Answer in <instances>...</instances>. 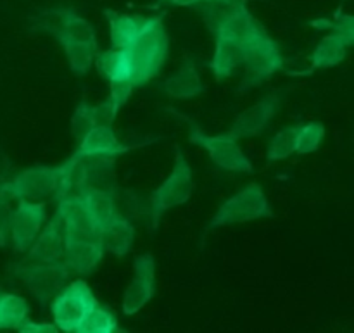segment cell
I'll return each mask as SVG.
<instances>
[{"instance_id": "4fadbf2b", "label": "cell", "mask_w": 354, "mask_h": 333, "mask_svg": "<svg viewBox=\"0 0 354 333\" xmlns=\"http://www.w3.org/2000/svg\"><path fill=\"white\" fill-rule=\"evenodd\" d=\"M57 213L64 223L68 240H95L100 238V230L76 196L57 199Z\"/></svg>"}, {"instance_id": "1f68e13d", "label": "cell", "mask_w": 354, "mask_h": 333, "mask_svg": "<svg viewBox=\"0 0 354 333\" xmlns=\"http://www.w3.org/2000/svg\"><path fill=\"white\" fill-rule=\"evenodd\" d=\"M332 33L339 35L342 40L351 47L354 41V19L349 14H337L335 21H332Z\"/></svg>"}, {"instance_id": "6da1fadb", "label": "cell", "mask_w": 354, "mask_h": 333, "mask_svg": "<svg viewBox=\"0 0 354 333\" xmlns=\"http://www.w3.org/2000/svg\"><path fill=\"white\" fill-rule=\"evenodd\" d=\"M124 50L133 64V86L145 85L161 73L169 52V40L161 16H149L144 28Z\"/></svg>"}, {"instance_id": "4dcf8cb0", "label": "cell", "mask_w": 354, "mask_h": 333, "mask_svg": "<svg viewBox=\"0 0 354 333\" xmlns=\"http://www.w3.org/2000/svg\"><path fill=\"white\" fill-rule=\"evenodd\" d=\"M92 126H95V120H93V113H92V104L82 102L78 107H76L71 120V133L73 137H75V140L80 142V138H82Z\"/></svg>"}, {"instance_id": "83f0119b", "label": "cell", "mask_w": 354, "mask_h": 333, "mask_svg": "<svg viewBox=\"0 0 354 333\" xmlns=\"http://www.w3.org/2000/svg\"><path fill=\"white\" fill-rule=\"evenodd\" d=\"M297 128H299V124H290V126H286L277 131L275 137L270 140L268 151H266V159L268 161H283V159L294 154Z\"/></svg>"}, {"instance_id": "e575fe53", "label": "cell", "mask_w": 354, "mask_h": 333, "mask_svg": "<svg viewBox=\"0 0 354 333\" xmlns=\"http://www.w3.org/2000/svg\"><path fill=\"white\" fill-rule=\"evenodd\" d=\"M93 120H95V124H113V121L116 120L118 113H120V107L114 106L109 99L102 104H97V106H92Z\"/></svg>"}, {"instance_id": "9c48e42d", "label": "cell", "mask_w": 354, "mask_h": 333, "mask_svg": "<svg viewBox=\"0 0 354 333\" xmlns=\"http://www.w3.org/2000/svg\"><path fill=\"white\" fill-rule=\"evenodd\" d=\"M17 207L12 211L10 218L9 235L14 251L23 254L28 252L35 238L40 234L41 227L47 220V206L35 200H17Z\"/></svg>"}, {"instance_id": "8992f818", "label": "cell", "mask_w": 354, "mask_h": 333, "mask_svg": "<svg viewBox=\"0 0 354 333\" xmlns=\"http://www.w3.org/2000/svg\"><path fill=\"white\" fill-rule=\"evenodd\" d=\"M14 275L26 285L40 304H48L66 285L71 272L64 261L33 263L14 266Z\"/></svg>"}, {"instance_id": "5bb4252c", "label": "cell", "mask_w": 354, "mask_h": 333, "mask_svg": "<svg viewBox=\"0 0 354 333\" xmlns=\"http://www.w3.org/2000/svg\"><path fill=\"white\" fill-rule=\"evenodd\" d=\"M66 237L64 223L59 213L52 218L50 223L40 230L38 237L28 249V259L33 263H52V261H62L66 251Z\"/></svg>"}, {"instance_id": "8fae6325", "label": "cell", "mask_w": 354, "mask_h": 333, "mask_svg": "<svg viewBox=\"0 0 354 333\" xmlns=\"http://www.w3.org/2000/svg\"><path fill=\"white\" fill-rule=\"evenodd\" d=\"M156 290V263L152 254H142L135 259L133 278L123 296V313L133 316L152 299Z\"/></svg>"}, {"instance_id": "cb8c5ba5", "label": "cell", "mask_w": 354, "mask_h": 333, "mask_svg": "<svg viewBox=\"0 0 354 333\" xmlns=\"http://www.w3.org/2000/svg\"><path fill=\"white\" fill-rule=\"evenodd\" d=\"M348 44L342 40L339 35L330 33L320 40L317 48L311 54V68L313 69H327L339 66L346 57Z\"/></svg>"}, {"instance_id": "277c9868", "label": "cell", "mask_w": 354, "mask_h": 333, "mask_svg": "<svg viewBox=\"0 0 354 333\" xmlns=\"http://www.w3.org/2000/svg\"><path fill=\"white\" fill-rule=\"evenodd\" d=\"M50 303L54 325L66 333H78L86 316L99 304L85 280H75L66 285Z\"/></svg>"}, {"instance_id": "44dd1931", "label": "cell", "mask_w": 354, "mask_h": 333, "mask_svg": "<svg viewBox=\"0 0 354 333\" xmlns=\"http://www.w3.org/2000/svg\"><path fill=\"white\" fill-rule=\"evenodd\" d=\"M104 16L109 23L111 45L114 48H127L137 38L147 19L140 14H123L113 9L104 10Z\"/></svg>"}, {"instance_id": "8d00e7d4", "label": "cell", "mask_w": 354, "mask_h": 333, "mask_svg": "<svg viewBox=\"0 0 354 333\" xmlns=\"http://www.w3.org/2000/svg\"><path fill=\"white\" fill-rule=\"evenodd\" d=\"M161 2L169 3V6H176V7H197L203 2H206V0H161Z\"/></svg>"}, {"instance_id": "7402d4cb", "label": "cell", "mask_w": 354, "mask_h": 333, "mask_svg": "<svg viewBox=\"0 0 354 333\" xmlns=\"http://www.w3.org/2000/svg\"><path fill=\"white\" fill-rule=\"evenodd\" d=\"M95 68L107 82H131L133 64L124 48H109L95 55Z\"/></svg>"}, {"instance_id": "d590c367", "label": "cell", "mask_w": 354, "mask_h": 333, "mask_svg": "<svg viewBox=\"0 0 354 333\" xmlns=\"http://www.w3.org/2000/svg\"><path fill=\"white\" fill-rule=\"evenodd\" d=\"M16 330L21 333H55L57 332V327L52 323H37V321L30 320V318L26 316L21 321V325Z\"/></svg>"}, {"instance_id": "d6a6232c", "label": "cell", "mask_w": 354, "mask_h": 333, "mask_svg": "<svg viewBox=\"0 0 354 333\" xmlns=\"http://www.w3.org/2000/svg\"><path fill=\"white\" fill-rule=\"evenodd\" d=\"M10 218H12V207L6 193L0 190V247H6L7 237H9Z\"/></svg>"}, {"instance_id": "5b68a950", "label": "cell", "mask_w": 354, "mask_h": 333, "mask_svg": "<svg viewBox=\"0 0 354 333\" xmlns=\"http://www.w3.org/2000/svg\"><path fill=\"white\" fill-rule=\"evenodd\" d=\"M273 211L270 207L263 187L259 183H249L239 190L235 196L225 200L211 220L209 228L227 227V225L249 223V221L272 218Z\"/></svg>"}, {"instance_id": "9a60e30c", "label": "cell", "mask_w": 354, "mask_h": 333, "mask_svg": "<svg viewBox=\"0 0 354 333\" xmlns=\"http://www.w3.org/2000/svg\"><path fill=\"white\" fill-rule=\"evenodd\" d=\"M280 109V97L277 93H270L265 99L256 102L249 109H245L241 116L235 120L230 133L235 138H251L261 133L270 121L277 116Z\"/></svg>"}, {"instance_id": "836d02e7", "label": "cell", "mask_w": 354, "mask_h": 333, "mask_svg": "<svg viewBox=\"0 0 354 333\" xmlns=\"http://www.w3.org/2000/svg\"><path fill=\"white\" fill-rule=\"evenodd\" d=\"M133 88L135 86L131 82H111L109 83V90H111L109 100L114 104V106H118L121 109V107L128 102V99H130L131 93H133Z\"/></svg>"}, {"instance_id": "2e32d148", "label": "cell", "mask_w": 354, "mask_h": 333, "mask_svg": "<svg viewBox=\"0 0 354 333\" xmlns=\"http://www.w3.org/2000/svg\"><path fill=\"white\" fill-rule=\"evenodd\" d=\"M106 249L102 240H68L62 261L69 268V272L76 275H92L104 259Z\"/></svg>"}, {"instance_id": "484cf974", "label": "cell", "mask_w": 354, "mask_h": 333, "mask_svg": "<svg viewBox=\"0 0 354 333\" xmlns=\"http://www.w3.org/2000/svg\"><path fill=\"white\" fill-rule=\"evenodd\" d=\"M28 303L16 294L0 292V330H16L28 316Z\"/></svg>"}, {"instance_id": "7c38bea8", "label": "cell", "mask_w": 354, "mask_h": 333, "mask_svg": "<svg viewBox=\"0 0 354 333\" xmlns=\"http://www.w3.org/2000/svg\"><path fill=\"white\" fill-rule=\"evenodd\" d=\"M75 154L82 155L86 159L97 158H116V155L124 154L128 151H133V145H123L118 140L111 124H95L90 128L80 142H76Z\"/></svg>"}, {"instance_id": "7a4b0ae2", "label": "cell", "mask_w": 354, "mask_h": 333, "mask_svg": "<svg viewBox=\"0 0 354 333\" xmlns=\"http://www.w3.org/2000/svg\"><path fill=\"white\" fill-rule=\"evenodd\" d=\"M239 45H241V66L245 68L242 88L261 85L286 64L279 44L270 37L266 28L258 19L252 21Z\"/></svg>"}, {"instance_id": "ffe728a7", "label": "cell", "mask_w": 354, "mask_h": 333, "mask_svg": "<svg viewBox=\"0 0 354 333\" xmlns=\"http://www.w3.org/2000/svg\"><path fill=\"white\" fill-rule=\"evenodd\" d=\"M85 189H88V161L78 154L61 164V178H59L55 199L68 196H80Z\"/></svg>"}, {"instance_id": "ac0fdd59", "label": "cell", "mask_w": 354, "mask_h": 333, "mask_svg": "<svg viewBox=\"0 0 354 333\" xmlns=\"http://www.w3.org/2000/svg\"><path fill=\"white\" fill-rule=\"evenodd\" d=\"M76 197L80 199L82 206L85 207L88 216L92 218L93 223L99 227V230H102V228L120 213L113 192H109V190L88 187V189H85Z\"/></svg>"}, {"instance_id": "f546056e", "label": "cell", "mask_w": 354, "mask_h": 333, "mask_svg": "<svg viewBox=\"0 0 354 333\" xmlns=\"http://www.w3.org/2000/svg\"><path fill=\"white\" fill-rule=\"evenodd\" d=\"M325 138V126L318 121H311V123L299 124L296 133V147L294 152L296 154H311V152L318 151Z\"/></svg>"}, {"instance_id": "f1b7e54d", "label": "cell", "mask_w": 354, "mask_h": 333, "mask_svg": "<svg viewBox=\"0 0 354 333\" xmlns=\"http://www.w3.org/2000/svg\"><path fill=\"white\" fill-rule=\"evenodd\" d=\"M118 328L120 327H118L116 314L109 307L97 304L78 328V333H114L118 332Z\"/></svg>"}, {"instance_id": "e0dca14e", "label": "cell", "mask_w": 354, "mask_h": 333, "mask_svg": "<svg viewBox=\"0 0 354 333\" xmlns=\"http://www.w3.org/2000/svg\"><path fill=\"white\" fill-rule=\"evenodd\" d=\"M162 90L171 99H196L204 93V83L192 57H187L176 73L166 78Z\"/></svg>"}, {"instance_id": "603a6c76", "label": "cell", "mask_w": 354, "mask_h": 333, "mask_svg": "<svg viewBox=\"0 0 354 333\" xmlns=\"http://www.w3.org/2000/svg\"><path fill=\"white\" fill-rule=\"evenodd\" d=\"M241 66V45L237 40L214 38V54L209 62L213 76L220 82L232 78Z\"/></svg>"}, {"instance_id": "4316f807", "label": "cell", "mask_w": 354, "mask_h": 333, "mask_svg": "<svg viewBox=\"0 0 354 333\" xmlns=\"http://www.w3.org/2000/svg\"><path fill=\"white\" fill-rule=\"evenodd\" d=\"M64 54L68 57L69 68L76 76H85L92 69L95 55L99 54L97 44H76L64 45Z\"/></svg>"}, {"instance_id": "52a82bcc", "label": "cell", "mask_w": 354, "mask_h": 333, "mask_svg": "<svg viewBox=\"0 0 354 333\" xmlns=\"http://www.w3.org/2000/svg\"><path fill=\"white\" fill-rule=\"evenodd\" d=\"M189 140L199 147L206 149L211 161L220 169L232 173H251L252 164L248 155L244 154L242 147L239 145V138L228 133L207 135L197 126V123L190 121Z\"/></svg>"}, {"instance_id": "ba28073f", "label": "cell", "mask_w": 354, "mask_h": 333, "mask_svg": "<svg viewBox=\"0 0 354 333\" xmlns=\"http://www.w3.org/2000/svg\"><path fill=\"white\" fill-rule=\"evenodd\" d=\"M61 178V164L55 168L35 166L17 173L9 182L0 183V190L9 200H41L54 196Z\"/></svg>"}, {"instance_id": "30bf717a", "label": "cell", "mask_w": 354, "mask_h": 333, "mask_svg": "<svg viewBox=\"0 0 354 333\" xmlns=\"http://www.w3.org/2000/svg\"><path fill=\"white\" fill-rule=\"evenodd\" d=\"M45 30L54 35L61 47L76 44H97L92 24L73 9H54L44 16Z\"/></svg>"}, {"instance_id": "3957f363", "label": "cell", "mask_w": 354, "mask_h": 333, "mask_svg": "<svg viewBox=\"0 0 354 333\" xmlns=\"http://www.w3.org/2000/svg\"><path fill=\"white\" fill-rule=\"evenodd\" d=\"M194 178L192 168L182 151L176 152L173 169L168 178L154 190L149 200V214H151L152 227H158L159 220L165 213H168L173 207H178L185 204L192 196Z\"/></svg>"}, {"instance_id": "d6986e66", "label": "cell", "mask_w": 354, "mask_h": 333, "mask_svg": "<svg viewBox=\"0 0 354 333\" xmlns=\"http://www.w3.org/2000/svg\"><path fill=\"white\" fill-rule=\"evenodd\" d=\"M100 240L104 249L118 258H124L131 251L135 242V227L130 220L120 213L100 230Z\"/></svg>"}, {"instance_id": "d4e9b609", "label": "cell", "mask_w": 354, "mask_h": 333, "mask_svg": "<svg viewBox=\"0 0 354 333\" xmlns=\"http://www.w3.org/2000/svg\"><path fill=\"white\" fill-rule=\"evenodd\" d=\"M244 6H248L245 0H206L197 6V9H199L206 26L214 31L223 21H227L232 14H235Z\"/></svg>"}]
</instances>
